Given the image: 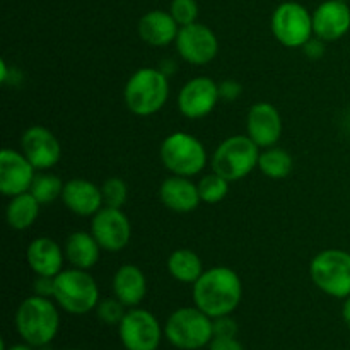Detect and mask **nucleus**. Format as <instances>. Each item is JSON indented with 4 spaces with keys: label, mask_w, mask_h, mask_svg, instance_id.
I'll return each mask as SVG.
<instances>
[{
    "label": "nucleus",
    "mask_w": 350,
    "mask_h": 350,
    "mask_svg": "<svg viewBox=\"0 0 350 350\" xmlns=\"http://www.w3.org/2000/svg\"><path fill=\"white\" fill-rule=\"evenodd\" d=\"M241 92L243 85L234 79H226L219 84V94H221V99H226V101H234L241 96Z\"/></svg>",
    "instance_id": "473e14b6"
},
{
    "label": "nucleus",
    "mask_w": 350,
    "mask_h": 350,
    "mask_svg": "<svg viewBox=\"0 0 350 350\" xmlns=\"http://www.w3.org/2000/svg\"><path fill=\"white\" fill-rule=\"evenodd\" d=\"M167 272L174 280L181 284H191L193 286L200 279L204 270L200 256L188 248L174 250L167 258Z\"/></svg>",
    "instance_id": "393cba45"
},
{
    "label": "nucleus",
    "mask_w": 350,
    "mask_h": 350,
    "mask_svg": "<svg viewBox=\"0 0 350 350\" xmlns=\"http://www.w3.org/2000/svg\"><path fill=\"white\" fill-rule=\"evenodd\" d=\"M238 334V323L228 317H219L214 318V337H236Z\"/></svg>",
    "instance_id": "2f4dec72"
},
{
    "label": "nucleus",
    "mask_w": 350,
    "mask_h": 350,
    "mask_svg": "<svg viewBox=\"0 0 350 350\" xmlns=\"http://www.w3.org/2000/svg\"><path fill=\"white\" fill-rule=\"evenodd\" d=\"M303 50L308 57L317 60V58H321L325 55V41L320 40V38L313 36L306 44H304Z\"/></svg>",
    "instance_id": "c9c22d12"
},
{
    "label": "nucleus",
    "mask_w": 350,
    "mask_h": 350,
    "mask_svg": "<svg viewBox=\"0 0 350 350\" xmlns=\"http://www.w3.org/2000/svg\"><path fill=\"white\" fill-rule=\"evenodd\" d=\"M91 232L105 252H120L132 238V224L122 208L103 207L92 215Z\"/></svg>",
    "instance_id": "f8f14e48"
},
{
    "label": "nucleus",
    "mask_w": 350,
    "mask_h": 350,
    "mask_svg": "<svg viewBox=\"0 0 350 350\" xmlns=\"http://www.w3.org/2000/svg\"><path fill=\"white\" fill-rule=\"evenodd\" d=\"M170 12L174 17V21L180 24V27L188 26V24L197 23L198 5L195 0H173Z\"/></svg>",
    "instance_id": "7c9ffc66"
},
{
    "label": "nucleus",
    "mask_w": 350,
    "mask_h": 350,
    "mask_svg": "<svg viewBox=\"0 0 350 350\" xmlns=\"http://www.w3.org/2000/svg\"><path fill=\"white\" fill-rule=\"evenodd\" d=\"M137 31L144 43L150 46H167L176 41L180 33V24L174 21L171 12L164 10H150L140 17Z\"/></svg>",
    "instance_id": "412c9836"
},
{
    "label": "nucleus",
    "mask_w": 350,
    "mask_h": 350,
    "mask_svg": "<svg viewBox=\"0 0 350 350\" xmlns=\"http://www.w3.org/2000/svg\"><path fill=\"white\" fill-rule=\"evenodd\" d=\"M229 183H231V181L222 178L221 174L214 173V171H212L211 174H205V176L197 183L200 200L208 205L219 204V202H222L228 197Z\"/></svg>",
    "instance_id": "cd10ccee"
},
{
    "label": "nucleus",
    "mask_w": 350,
    "mask_h": 350,
    "mask_svg": "<svg viewBox=\"0 0 350 350\" xmlns=\"http://www.w3.org/2000/svg\"><path fill=\"white\" fill-rule=\"evenodd\" d=\"M27 265L36 275L57 277L64 270L65 252L55 239L41 236L29 243L26 252Z\"/></svg>",
    "instance_id": "aec40b11"
},
{
    "label": "nucleus",
    "mask_w": 350,
    "mask_h": 350,
    "mask_svg": "<svg viewBox=\"0 0 350 350\" xmlns=\"http://www.w3.org/2000/svg\"><path fill=\"white\" fill-rule=\"evenodd\" d=\"M101 193L105 207L122 208L125 205L126 197H129V187L122 178L113 176L101 185Z\"/></svg>",
    "instance_id": "c85d7f7f"
},
{
    "label": "nucleus",
    "mask_w": 350,
    "mask_h": 350,
    "mask_svg": "<svg viewBox=\"0 0 350 350\" xmlns=\"http://www.w3.org/2000/svg\"><path fill=\"white\" fill-rule=\"evenodd\" d=\"M258 167L270 180H284L293 171V157L280 147H267L260 152Z\"/></svg>",
    "instance_id": "a878e982"
},
{
    "label": "nucleus",
    "mask_w": 350,
    "mask_h": 350,
    "mask_svg": "<svg viewBox=\"0 0 350 350\" xmlns=\"http://www.w3.org/2000/svg\"><path fill=\"white\" fill-rule=\"evenodd\" d=\"M260 147L248 135H232L219 144L211 159L212 171L228 181H239L258 167Z\"/></svg>",
    "instance_id": "6e6552de"
},
{
    "label": "nucleus",
    "mask_w": 350,
    "mask_h": 350,
    "mask_svg": "<svg viewBox=\"0 0 350 350\" xmlns=\"http://www.w3.org/2000/svg\"><path fill=\"white\" fill-rule=\"evenodd\" d=\"M36 176V167L27 161L23 152L14 149H2L0 152V191L5 197L29 191Z\"/></svg>",
    "instance_id": "2eb2a0df"
},
{
    "label": "nucleus",
    "mask_w": 350,
    "mask_h": 350,
    "mask_svg": "<svg viewBox=\"0 0 350 350\" xmlns=\"http://www.w3.org/2000/svg\"><path fill=\"white\" fill-rule=\"evenodd\" d=\"M221 94L219 84L211 77H195L181 88L178 94V108L181 115L190 120H200L211 115L217 106Z\"/></svg>",
    "instance_id": "ddd939ff"
},
{
    "label": "nucleus",
    "mask_w": 350,
    "mask_h": 350,
    "mask_svg": "<svg viewBox=\"0 0 350 350\" xmlns=\"http://www.w3.org/2000/svg\"><path fill=\"white\" fill-rule=\"evenodd\" d=\"M163 335L159 320L139 306L129 308L118 325V337L125 350H157Z\"/></svg>",
    "instance_id": "9d476101"
},
{
    "label": "nucleus",
    "mask_w": 350,
    "mask_h": 350,
    "mask_svg": "<svg viewBox=\"0 0 350 350\" xmlns=\"http://www.w3.org/2000/svg\"><path fill=\"white\" fill-rule=\"evenodd\" d=\"M65 260L70 263L74 269L91 270L99 262V252L101 246L96 241L92 232L75 231L68 234L65 239Z\"/></svg>",
    "instance_id": "5701e85b"
},
{
    "label": "nucleus",
    "mask_w": 350,
    "mask_h": 350,
    "mask_svg": "<svg viewBox=\"0 0 350 350\" xmlns=\"http://www.w3.org/2000/svg\"><path fill=\"white\" fill-rule=\"evenodd\" d=\"M14 321L23 342L34 349H43L55 340L60 330L58 304L55 299L34 294L19 304Z\"/></svg>",
    "instance_id": "f03ea898"
},
{
    "label": "nucleus",
    "mask_w": 350,
    "mask_h": 350,
    "mask_svg": "<svg viewBox=\"0 0 350 350\" xmlns=\"http://www.w3.org/2000/svg\"><path fill=\"white\" fill-rule=\"evenodd\" d=\"M21 152L36 167V171H48L60 161L62 147L51 130L34 125L21 137Z\"/></svg>",
    "instance_id": "4468645a"
},
{
    "label": "nucleus",
    "mask_w": 350,
    "mask_h": 350,
    "mask_svg": "<svg viewBox=\"0 0 350 350\" xmlns=\"http://www.w3.org/2000/svg\"><path fill=\"white\" fill-rule=\"evenodd\" d=\"M208 350H245V347L236 337H214Z\"/></svg>",
    "instance_id": "f704fd0d"
},
{
    "label": "nucleus",
    "mask_w": 350,
    "mask_h": 350,
    "mask_svg": "<svg viewBox=\"0 0 350 350\" xmlns=\"http://www.w3.org/2000/svg\"><path fill=\"white\" fill-rule=\"evenodd\" d=\"M60 198L68 211L81 217H92L105 207L101 187L82 178L65 181Z\"/></svg>",
    "instance_id": "a211bd4d"
},
{
    "label": "nucleus",
    "mask_w": 350,
    "mask_h": 350,
    "mask_svg": "<svg viewBox=\"0 0 350 350\" xmlns=\"http://www.w3.org/2000/svg\"><path fill=\"white\" fill-rule=\"evenodd\" d=\"M174 44L185 62L198 67L211 64L219 51V40L215 33L200 23L181 26Z\"/></svg>",
    "instance_id": "9b49d317"
},
{
    "label": "nucleus",
    "mask_w": 350,
    "mask_h": 350,
    "mask_svg": "<svg viewBox=\"0 0 350 350\" xmlns=\"http://www.w3.org/2000/svg\"><path fill=\"white\" fill-rule=\"evenodd\" d=\"M41 207L43 205L33 197L31 191L10 197V202L7 204L5 208L7 224L14 231H24V229L31 228L36 222Z\"/></svg>",
    "instance_id": "b1692460"
},
{
    "label": "nucleus",
    "mask_w": 350,
    "mask_h": 350,
    "mask_svg": "<svg viewBox=\"0 0 350 350\" xmlns=\"http://www.w3.org/2000/svg\"><path fill=\"white\" fill-rule=\"evenodd\" d=\"M164 337L180 350H200L208 347L214 338V320L197 306L178 308L167 317Z\"/></svg>",
    "instance_id": "20e7f679"
},
{
    "label": "nucleus",
    "mask_w": 350,
    "mask_h": 350,
    "mask_svg": "<svg viewBox=\"0 0 350 350\" xmlns=\"http://www.w3.org/2000/svg\"><path fill=\"white\" fill-rule=\"evenodd\" d=\"M243 297V284L229 267H212L193 284V304L214 320L236 311Z\"/></svg>",
    "instance_id": "f257e3e1"
},
{
    "label": "nucleus",
    "mask_w": 350,
    "mask_h": 350,
    "mask_svg": "<svg viewBox=\"0 0 350 350\" xmlns=\"http://www.w3.org/2000/svg\"><path fill=\"white\" fill-rule=\"evenodd\" d=\"M270 27L277 41L287 48H303L314 36L313 14L299 2L280 3L273 10Z\"/></svg>",
    "instance_id": "1a4fd4ad"
},
{
    "label": "nucleus",
    "mask_w": 350,
    "mask_h": 350,
    "mask_svg": "<svg viewBox=\"0 0 350 350\" xmlns=\"http://www.w3.org/2000/svg\"><path fill=\"white\" fill-rule=\"evenodd\" d=\"M64 185V181L58 176H55V174L36 173L29 191L41 205H50L51 202H55L58 197H62Z\"/></svg>",
    "instance_id": "bb28decb"
},
{
    "label": "nucleus",
    "mask_w": 350,
    "mask_h": 350,
    "mask_svg": "<svg viewBox=\"0 0 350 350\" xmlns=\"http://www.w3.org/2000/svg\"><path fill=\"white\" fill-rule=\"evenodd\" d=\"M67 350H82V349H67Z\"/></svg>",
    "instance_id": "58836bf2"
},
{
    "label": "nucleus",
    "mask_w": 350,
    "mask_h": 350,
    "mask_svg": "<svg viewBox=\"0 0 350 350\" xmlns=\"http://www.w3.org/2000/svg\"><path fill=\"white\" fill-rule=\"evenodd\" d=\"M2 350H34V347L26 344V342H23V344H14L10 347H5V344H2Z\"/></svg>",
    "instance_id": "4c0bfd02"
},
{
    "label": "nucleus",
    "mask_w": 350,
    "mask_h": 350,
    "mask_svg": "<svg viewBox=\"0 0 350 350\" xmlns=\"http://www.w3.org/2000/svg\"><path fill=\"white\" fill-rule=\"evenodd\" d=\"M342 320H344V323L347 325V328L350 330V296L347 299H344V306H342Z\"/></svg>",
    "instance_id": "e433bc0d"
},
{
    "label": "nucleus",
    "mask_w": 350,
    "mask_h": 350,
    "mask_svg": "<svg viewBox=\"0 0 350 350\" xmlns=\"http://www.w3.org/2000/svg\"><path fill=\"white\" fill-rule=\"evenodd\" d=\"M161 163L170 173L191 178L207 166V150L197 137L187 132H173L163 140L159 149Z\"/></svg>",
    "instance_id": "0eeeda50"
},
{
    "label": "nucleus",
    "mask_w": 350,
    "mask_h": 350,
    "mask_svg": "<svg viewBox=\"0 0 350 350\" xmlns=\"http://www.w3.org/2000/svg\"><path fill=\"white\" fill-rule=\"evenodd\" d=\"M350 29V7L342 0H327L313 12L314 36L325 43L344 38Z\"/></svg>",
    "instance_id": "f3484780"
},
{
    "label": "nucleus",
    "mask_w": 350,
    "mask_h": 350,
    "mask_svg": "<svg viewBox=\"0 0 350 350\" xmlns=\"http://www.w3.org/2000/svg\"><path fill=\"white\" fill-rule=\"evenodd\" d=\"M125 105L133 115L150 116L164 108L170 98V81L161 68L144 67L133 72L123 91Z\"/></svg>",
    "instance_id": "7ed1b4c3"
},
{
    "label": "nucleus",
    "mask_w": 350,
    "mask_h": 350,
    "mask_svg": "<svg viewBox=\"0 0 350 350\" xmlns=\"http://www.w3.org/2000/svg\"><path fill=\"white\" fill-rule=\"evenodd\" d=\"M96 317L99 321L105 325H111V327H118L120 321L123 320L126 310L125 304L118 299V297H106V299H99L98 306H96Z\"/></svg>",
    "instance_id": "c756f323"
},
{
    "label": "nucleus",
    "mask_w": 350,
    "mask_h": 350,
    "mask_svg": "<svg viewBox=\"0 0 350 350\" xmlns=\"http://www.w3.org/2000/svg\"><path fill=\"white\" fill-rule=\"evenodd\" d=\"M113 294L126 308H137L147 294V279L137 265L126 263L115 272Z\"/></svg>",
    "instance_id": "4be33fe9"
},
{
    "label": "nucleus",
    "mask_w": 350,
    "mask_h": 350,
    "mask_svg": "<svg viewBox=\"0 0 350 350\" xmlns=\"http://www.w3.org/2000/svg\"><path fill=\"white\" fill-rule=\"evenodd\" d=\"M159 198L164 207L176 214H188L193 212L202 204L200 193H198V185L187 176H173L166 178L159 187Z\"/></svg>",
    "instance_id": "6ab92c4d"
},
{
    "label": "nucleus",
    "mask_w": 350,
    "mask_h": 350,
    "mask_svg": "<svg viewBox=\"0 0 350 350\" xmlns=\"http://www.w3.org/2000/svg\"><path fill=\"white\" fill-rule=\"evenodd\" d=\"M246 132L260 149L275 146L282 135V116L279 109L272 103H255L246 116Z\"/></svg>",
    "instance_id": "dca6fc26"
},
{
    "label": "nucleus",
    "mask_w": 350,
    "mask_h": 350,
    "mask_svg": "<svg viewBox=\"0 0 350 350\" xmlns=\"http://www.w3.org/2000/svg\"><path fill=\"white\" fill-rule=\"evenodd\" d=\"M55 303L68 314H88L99 303V287L89 270H62L55 277Z\"/></svg>",
    "instance_id": "39448f33"
},
{
    "label": "nucleus",
    "mask_w": 350,
    "mask_h": 350,
    "mask_svg": "<svg viewBox=\"0 0 350 350\" xmlns=\"http://www.w3.org/2000/svg\"><path fill=\"white\" fill-rule=\"evenodd\" d=\"M310 277L327 296L347 299L350 296V253L338 248L317 253L310 262Z\"/></svg>",
    "instance_id": "423d86ee"
},
{
    "label": "nucleus",
    "mask_w": 350,
    "mask_h": 350,
    "mask_svg": "<svg viewBox=\"0 0 350 350\" xmlns=\"http://www.w3.org/2000/svg\"><path fill=\"white\" fill-rule=\"evenodd\" d=\"M34 294H36V296H43V297H50V299H53L55 277L36 275V280H34Z\"/></svg>",
    "instance_id": "72a5a7b5"
}]
</instances>
